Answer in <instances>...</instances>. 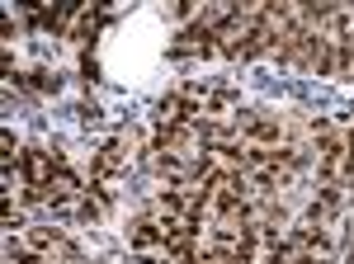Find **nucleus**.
I'll return each instance as SVG.
<instances>
[{
  "label": "nucleus",
  "instance_id": "obj_7",
  "mask_svg": "<svg viewBox=\"0 0 354 264\" xmlns=\"http://www.w3.org/2000/svg\"><path fill=\"white\" fill-rule=\"evenodd\" d=\"M81 80H85V85H90V80H100V57L90 53V48L81 53Z\"/></svg>",
  "mask_w": 354,
  "mask_h": 264
},
{
  "label": "nucleus",
  "instance_id": "obj_5",
  "mask_svg": "<svg viewBox=\"0 0 354 264\" xmlns=\"http://www.w3.org/2000/svg\"><path fill=\"white\" fill-rule=\"evenodd\" d=\"M109 15H113V10H81V19H76V28H71V38H76V43H95L100 28L109 24Z\"/></svg>",
  "mask_w": 354,
  "mask_h": 264
},
{
  "label": "nucleus",
  "instance_id": "obj_3",
  "mask_svg": "<svg viewBox=\"0 0 354 264\" xmlns=\"http://www.w3.org/2000/svg\"><path fill=\"white\" fill-rule=\"evenodd\" d=\"M128 241H133V250H165V222L142 212L133 222V232H128Z\"/></svg>",
  "mask_w": 354,
  "mask_h": 264
},
{
  "label": "nucleus",
  "instance_id": "obj_1",
  "mask_svg": "<svg viewBox=\"0 0 354 264\" xmlns=\"http://www.w3.org/2000/svg\"><path fill=\"white\" fill-rule=\"evenodd\" d=\"M236 132H241L245 147H283V118L270 113V109L236 113Z\"/></svg>",
  "mask_w": 354,
  "mask_h": 264
},
{
  "label": "nucleus",
  "instance_id": "obj_2",
  "mask_svg": "<svg viewBox=\"0 0 354 264\" xmlns=\"http://www.w3.org/2000/svg\"><path fill=\"white\" fill-rule=\"evenodd\" d=\"M128 160H133V142L118 132V137H109L100 151H95V165H90V180H100V185H113L123 170H128Z\"/></svg>",
  "mask_w": 354,
  "mask_h": 264
},
{
  "label": "nucleus",
  "instance_id": "obj_6",
  "mask_svg": "<svg viewBox=\"0 0 354 264\" xmlns=\"http://www.w3.org/2000/svg\"><path fill=\"white\" fill-rule=\"evenodd\" d=\"M28 90H38V95H57V90H62V76H57V71H48V66H33Z\"/></svg>",
  "mask_w": 354,
  "mask_h": 264
},
{
  "label": "nucleus",
  "instance_id": "obj_8",
  "mask_svg": "<svg viewBox=\"0 0 354 264\" xmlns=\"http://www.w3.org/2000/svg\"><path fill=\"white\" fill-rule=\"evenodd\" d=\"M76 113H81V123H95V118H100V104H90V100H85Z\"/></svg>",
  "mask_w": 354,
  "mask_h": 264
},
{
  "label": "nucleus",
  "instance_id": "obj_4",
  "mask_svg": "<svg viewBox=\"0 0 354 264\" xmlns=\"http://www.w3.org/2000/svg\"><path fill=\"white\" fill-rule=\"evenodd\" d=\"M236 113H241V95L232 85H218L203 95V118H236Z\"/></svg>",
  "mask_w": 354,
  "mask_h": 264
}]
</instances>
